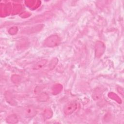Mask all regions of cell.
<instances>
[{"label":"cell","mask_w":124,"mask_h":124,"mask_svg":"<svg viewBox=\"0 0 124 124\" xmlns=\"http://www.w3.org/2000/svg\"><path fill=\"white\" fill-rule=\"evenodd\" d=\"M78 103L76 101H71L64 106L63 112L66 115H70L78 109Z\"/></svg>","instance_id":"cell-1"},{"label":"cell","mask_w":124,"mask_h":124,"mask_svg":"<svg viewBox=\"0 0 124 124\" xmlns=\"http://www.w3.org/2000/svg\"><path fill=\"white\" fill-rule=\"evenodd\" d=\"M61 39L60 37L56 35H52L47 38L44 41V45L47 47H54L60 43Z\"/></svg>","instance_id":"cell-2"},{"label":"cell","mask_w":124,"mask_h":124,"mask_svg":"<svg viewBox=\"0 0 124 124\" xmlns=\"http://www.w3.org/2000/svg\"><path fill=\"white\" fill-rule=\"evenodd\" d=\"M36 113V110L32 106H29L24 109V114L27 117H32L35 115Z\"/></svg>","instance_id":"cell-3"},{"label":"cell","mask_w":124,"mask_h":124,"mask_svg":"<svg viewBox=\"0 0 124 124\" xmlns=\"http://www.w3.org/2000/svg\"><path fill=\"white\" fill-rule=\"evenodd\" d=\"M47 62V60L45 59L42 60L40 61L39 62H37L34 66H33V69L34 70H39L43 67L45 66V65L46 64Z\"/></svg>","instance_id":"cell-4"},{"label":"cell","mask_w":124,"mask_h":124,"mask_svg":"<svg viewBox=\"0 0 124 124\" xmlns=\"http://www.w3.org/2000/svg\"><path fill=\"white\" fill-rule=\"evenodd\" d=\"M18 118L16 114L9 116L6 119V121L8 123H16L18 122Z\"/></svg>","instance_id":"cell-5"}]
</instances>
